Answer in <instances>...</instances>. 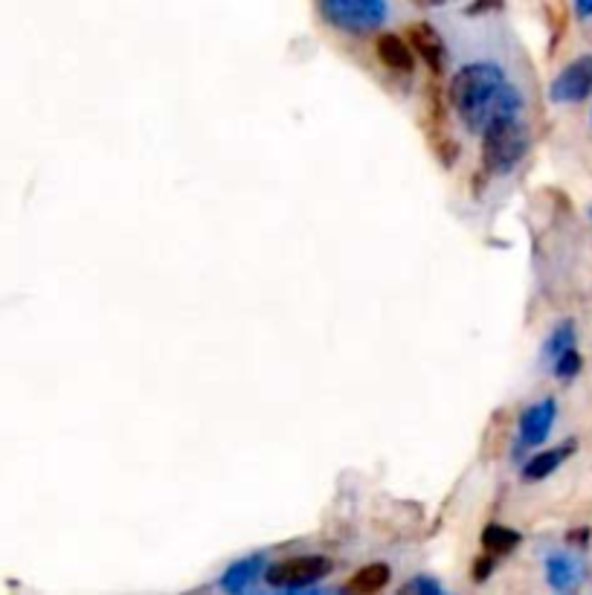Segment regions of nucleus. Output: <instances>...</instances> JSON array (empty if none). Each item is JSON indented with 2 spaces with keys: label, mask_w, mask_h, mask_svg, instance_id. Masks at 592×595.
Segmentation results:
<instances>
[{
  "label": "nucleus",
  "mask_w": 592,
  "mask_h": 595,
  "mask_svg": "<svg viewBox=\"0 0 592 595\" xmlns=\"http://www.w3.org/2000/svg\"><path fill=\"white\" fill-rule=\"evenodd\" d=\"M450 105L471 134H482V128L494 117H520L523 96L505 79L503 67L491 61H474L453 76Z\"/></svg>",
  "instance_id": "obj_1"
},
{
  "label": "nucleus",
  "mask_w": 592,
  "mask_h": 595,
  "mask_svg": "<svg viewBox=\"0 0 592 595\" xmlns=\"http://www.w3.org/2000/svg\"><path fill=\"white\" fill-rule=\"evenodd\" d=\"M529 151V131L517 117H494L482 128V163L491 175H508Z\"/></svg>",
  "instance_id": "obj_2"
},
{
  "label": "nucleus",
  "mask_w": 592,
  "mask_h": 595,
  "mask_svg": "<svg viewBox=\"0 0 592 595\" xmlns=\"http://www.w3.org/2000/svg\"><path fill=\"white\" fill-rule=\"evenodd\" d=\"M320 15L334 30L366 35L384 24L389 6L386 0H320Z\"/></svg>",
  "instance_id": "obj_3"
},
{
  "label": "nucleus",
  "mask_w": 592,
  "mask_h": 595,
  "mask_svg": "<svg viewBox=\"0 0 592 595\" xmlns=\"http://www.w3.org/2000/svg\"><path fill=\"white\" fill-rule=\"evenodd\" d=\"M328 572H331V561L323 558V555H299V558H288L282 564L270 566L267 569V584L299 590V587H308V584L326 578Z\"/></svg>",
  "instance_id": "obj_4"
},
{
  "label": "nucleus",
  "mask_w": 592,
  "mask_h": 595,
  "mask_svg": "<svg viewBox=\"0 0 592 595\" xmlns=\"http://www.w3.org/2000/svg\"><path fill=\"white\" fill-rule=\"evenodd\" d=\"M592 96V56H581V59L569 61L561 73L555 76L552 88H549V99L558 105H578Z\"/></svg>",
  "instance_id": "obj_5"
},
{
  "label": "nucleus",
  "mask_w": 592,
  "mask_h": 595,
  "mask_svg": "<svg viewBox=\"0 0 592 595\" xmlns=\"http://www.w3.org/2000/svg\"><path fill=\"white\" fill-rule=\"evenodd\" d=\"M555 413H558L555 398H546V401L529 407V410L523 413V418H520V442L529 447L540 445V442L549 436V430H552Z\"/></svg>",
  "instance_id": "obj_6"
},
{
  "label": "nucleus",
  "mask_w": 592,
  "mask_h": 595,
  "mask_svg": "<svg viewBox=\"0 0 592 595\" xmlns=\"http://www.w3.org/2000/svg\"><path fill=\"white\" fill-rule=\"evenodd\" d=\"M407 38L415 47V53L430 64V70H442L444 64V44L439 38V32L433 30L430 24H410L407 27Z\"/></svg>",
  "instance_id": "obj_7"
},
{
  "label": "nucleus",
  "mask_w": 592,
  "mask_h": 595,
  "mask_svg": "<svg viewBox=\"0 0 592 595\" xmlns=\"http://www.w3.org/2000/svg\"><path fill=\"white\" fill-rule=\"evenodd\" d=\"M569 453H575V442H566L561 447H552V450H543L529 459V465L523 468V476L529 482H537V479H546L549 474H555L561 468L563 462L569 459Z\"/></svg>",
  "instance_id": "obj_8"
},
{
  "label": "nucleus",
  "mask_w": 592,
  "mask_h": 595,
  "mask_svg": "<svg viewBox=\"0 0 592 595\" xmlns=\"http://www.w3.org/2000/svg\"><path fill=\"white\" fill-rule=\"evenodd\" d=\"M378 56L384 61L386 67H392V70H398V73H410L413 70V50H410V44H407V38H401V35H381L378 38Z\"/></svg>",
  "instance_id": "obj_9"
},
{
  "label": "nucleus",
  "mask_w": 592,
  "mask_h": 595,
  "mask_svg": "<svg viewBox=\"0 0 592 595\" xmlns=\"http://www.w3.org/2000/svg\"><path fill=\"white\" fill-rule=\"evenodd\" d=\"M546 578L555 590H575L578 581H581V564L572 558V555H552L546 561Z\"/></svg>",
  "instance_id": "obj_10"
},
{
  "label": "nucleus",
  "mask_w": 592,
  "mask_h": 595,
  "mask_svg": "<svg viewBox=\"0 0 592 595\" xmlns=\"http://www.w3.org/2000/svg\"><path fill=\"white\" fill-rule=\"evenodd\" d=\"M386 584H389V566L372 564V566L357 569L355 575H352V581L346 584V590H349V593L372 595V593H381Z\"/></svg>",
  "instance_id": "obj_11"
},
{
  "label": "nucleus",
  "mask_w": 592,
  "mask_h": 595,
  "mask_svg": "<svg viewBox=\"0 0 592 595\" xmlns=\"http://www.w3.org/2000/svg\"><path fill=\"white\" fill-rule=\"evenodd\" d=\"M517 543H520V535L508 526H500V523H491L482 532V546L488 549V555H508V552L517 549Z\"/></svg>",
  "instance_id": "obj_12"
},
{
  "label": "nucleus",
  "mask_w": 592,
  "mask_h": 595,
  "mask_svg": "<svg viewBox=\"0 0 592 595\" xmlns=\"http://www.w3.org/2000/svg\"><path fill=\"white\" fill-rule=\"evenodd\" d=\"M262 569V558L256 555V558H247V561H238L236 566H230L227 569V575H224V590H230V593H241L253 578H256V572Z\"/></svg>",
  "instance_id": "obj_13"
},
{
  "label": "nucleus",
  "mask_w": 592,
  "mask_h": 595,
  "mask_svg": "<svg viewBox=\"0 0 592 595\" xmlns=\"http://www.w3.org/2000/svg\"><path fill=\"white\" fill-rule=\"evenodd\" d=\"M572 343H575V326L572 323H561V326L552 331V337H549V343H546V357H555L563 355L566 349H572Z\"/></svg>",
  "instance_id": "obj_14"
},
{
  "label": "nucleus",
  "mask_w": 592,
  "mask_h": 595,
  "mask_svg": "<svg viewBox=\"0 0 592 595\" xmlns=\"http://www.w3.org/2000/svg\"><path fill=\"white\" fill-rule=\"evenodd\" d=\"M581 372V355L575 352V349H566L563 355L555 357V375L558 378H572V375H578Z\"/></svg>",
  "instance_id": "obj_15"
},
{
  "label": "nucleus",
  "mask_w": 592,
  "mask_h": 595,
  "mask_svg": "<svg viewBox=\"0 0 592 595\" xmlns=\"http://www.w3.org/2000/svg\"><path fill=\"white\" fill-rule=\"evenodd\" d=\"M401 593H424V595H439L442 587L436 581H427V578H418V581H410Z\"/></svg>",
  "instance_id": "obj_16"
},
{
  "label": "nucleus",
  "mask_w": 592,
  "mask_h": 595,
  "mask_svg": "<svg viewBox=\"0 0 592 595\" xmlns=\"http://www.w3.org/2000/svg\"><path fill=\"white\" fill-rule=\"evenodd\" d=\"M575 9L581 18H592V0H575Z\"/></svg>",
  "instance_id": "obj_17"
},
{
  "label": "nucleus",
  "mask_w": 592,
  "mask_h": 595,
  "mask_svg": "<svg viewBox=\"0 0 592 595\" xmlns=\"http://www.w3.org/2000/svg\"><path fill=\"white\" fill-rule=\"evenodd\" d=\"M418 3H424V6H436V3H444V0H418Z\"/></svg>",
  "instance_id": "obj_18"
}]
</instances>
